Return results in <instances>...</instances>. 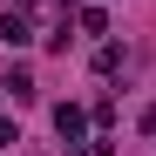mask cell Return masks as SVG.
<instances>
[{"label": "cell", "instance_id": "6da1fadb", "mask_svg": "<svg viewBox=\"0 0 156 156\" xmlns=\"http://www.w3.org/2000/svg\"><path fill=\"white\" fill-rule=\"evenodd\" d=\"M0 41H7V48H27V41H34L27 7H7V14H0Z\"/></svg>", "mask_w": 156, "mask_h": 156}, {"label": "cell", "instance_id": "7a4b0ae2", "mask_svg": "<svg viewBox=\"0 0 156 156\" xmlns=\"http://www.w3.org/2000/svg\"><path fill=\"white\" fill-rule=\"evenodd\" d=\"M55 136H61V143H82V136H88V109L61 102V109H55Z\"/></svg>", "mask_w": 156, "mask_h": 156}, {"label": "cell", "instance_id": "3957f363", "mask_svg": "<svg viewBox=\"0 0 156 156\" xmlns=\"http://www.w3.org/2000/svg\"><path fill=\"white\" fill-rule=\"evenodd\" d=\"M0 88H7L14 102H34V75H27V68H7V82H0Z\"/></svg>", "mask_w": 156, "mask_h": 156}, {"label": "cell", "instance_id": "277c9868", "mask_svg": "<svg viewBox=\"0 0 156 156\" xmlns=\"http://www.w3.org/2000/svg\"><path fill=\"white\" fill-rule=\"evenodd\" d=\"M75 27H82V34H109V14H102V7H82V14H75Z\"/></svg>", "mask_w": 156, "mask_h": 156}, {"label": "cell", "instance_id": "5b68a950", "mask_svg": "<svg viewBox=\"0 0 156 156\" xmlns=\"http://www.w3.org/2000/svg\"><path fill=\"white\" fill-rule=\"evenodd\" d=\"M7 143H14V122H7V115H0V149H7Z\"/></svg>", "mask_w": 156, "mask_h": 156}, {"label": "cell", "instance_id": "8992f818", "mask_svg": "<svg viewBox=\"0 0 156 156\" xmlns=\"http://www.w3.org/2000/svg\"><path fill=\"white\" fill-rule=\"evenodd\" d=\"M143 129H149V136H156V102H149V109H143Z\"/></svg>", "mask_w": 156, "mask_h": 156}]
</instances>
